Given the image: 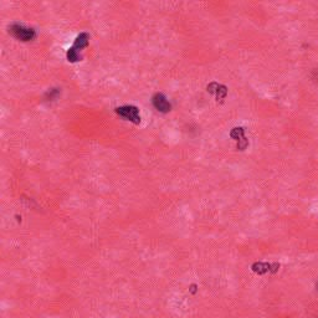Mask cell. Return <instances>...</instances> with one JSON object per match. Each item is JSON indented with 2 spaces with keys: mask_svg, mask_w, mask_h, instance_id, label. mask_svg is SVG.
Returning a JSON list of instances; mask_svg holds the SVG:
<instances>
[{
  "mask_svg": "<svg viewBox=\"0 0 318 318\" xmlns=\"http://www.w3.org/2000/svg\"><path fill=\"white\" fill-rule=\"evenodd\" d=\"M89 41V35L87 32H81L80 35H77V37L75 39L74 45L69 49L67 51L66 57L69 62H77L81 61L82 59V51H83L84 47H87Z\"/></svg>",
  "mask_w": 318,
  "mask_h": 318,
  "instance_id": "6da1fadb",
  "label": "cell"
},
{
  "mask_svg": "<svg viewBox=\"0 0 318 318\" xmlns=\"http://www.w3.org/2000/svg\"><path fill=\"white\" fill-rule=\"evenodd\" d=\"M9 31L12 36L21 41H31L36 36V32L32 27H26L22 24H12L9 27Z\"/></svg>",
  "mask_w": 318,
  "mask_h": 318,
  "instance_id": "7a4b0ae2",
  "label": "cell"
},
{
  "mask_svg": "<svg viewBox=\"0 0 318 318\" xmlns=\"http://www.w3.org/2000/svg\"><path fill=\"white\" fill-rule=\"evenodd\" d=\"M116 113L123 117L127 121L132 122L134 124L141 123V116H139V109L136 106H121L116 108Z\"/></svg>",
  "mask_w": 318,
  "mask_h": 318,
  "instance_id": "3957f363",
  "label": "cell"
},
{
  "mask_svg": "<svg viewBox=\"0 0 318 318\" xmlns=\"http://www.w3.org/2000/svg\"><path fill=\"white\" fill-rule=\"evenodd\" d=\"M153 106L159 112H163V113H166V112H169L171 109V104L169 103L166 97L163 93H160V92H157L153 96Z\"/></svg>",
  "mask_w": 318,
  "mask_h": 318,
  "instance_id": "277c9868",
  "label": "cell"
},
{
  "mask_svg": "<svg viewBox=\"0 0 318 318\" xmlns=\"http://www.w3.org/2000/svg\"><path fill=\"white\" fill-rule=\"evenodd\" d=\"M208 91L210 92V93H215L216 94V99H223L224 97L226 96V87L223 86V84H219L216 83V82H213V83H210L208 86Z\"/></svg>",
  "mask_w": 318,
  "mask_h": 318,
  "instance_id": "5b68a950",
  "label": "cell"
},
{
  "mask_svg": "<svg viewBox=\"0 0 318 318\" xmlns=\"http://www.w3.org/2000/svg\"><path fill=\"white\" fill-rule=\"evenodd\" d=\"M317 288H318V283H317Z\"/></svg>",
  "mask_w": 318,
  "mask_h": 318,
  "instance_id": "8992f818",
  "label": "cell"
}]
</instances>
